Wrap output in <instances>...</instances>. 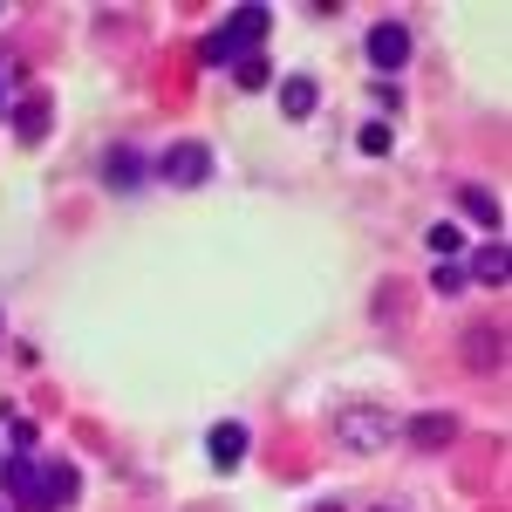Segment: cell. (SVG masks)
<instances>
[{"label":"cell","instance_id":"7402d4cb","mask_svg":"<svg viewBox=\"0 0 512 512\" xmlns=\"http://www.w3.org/2000/svg\"><path fill=\"white\" fill-rule=\"evenodd\" d=\"M0 335H7V315H0Z\"/></svg>","mask_w":512,"mask_h":512},{"label":"cell","instance_id":"7c38bea8","mask_svg":"<svg viewBox=\"0 0 512 512\" xmlns=\"http://www.w3.org/2000/svg\"><path fill=\"white\" fill-rule=\"evenodd\" d=\"M48 117H55V110H48V96H28V103H14V110H7V123H14V137H21V144H41V137H48Z\"/></svg>","mask_w":512,"mask_h":512},{"label":"cell","instance_id":"9a60e30c","mask_svg":"<svg viewBox=\"0 0 512 512\" xmlns=\"http://www.w3.org/2000/svg\"><path fill=\"white\" fill-rule=\"evenodd\" d=\"M390 144H396L390 123H362V137H355V151H362V158H390Z\"/></svg>","mask_w":512,"mask_h":512},{"label":"cell","instance_id":"3957f363","mask_svg":"<svg viewBox=\"0 0 512 512\" xmlns=\"http://www.w3.org/2000/svg\"><path fill=\"white\" fill-rule=\"evenodd\" d=\"M267 21H274V14H267V7H253V0L233 7V14H226V28H212V35L198 41V62H205V69H233V62H246V55L267 41Z\"/></svg>","mask_w":512,"mask_h":512},{"label":"cell","instance_id":"5bb4252c","mask_svg":"<svg viewBox=\"0 0 512 512\" xmlns=\"http://www.w3.org/2000/svg\"><path fill=\"white\" fill-rule=\"evenodd\" d=\"M424 246H431V260H458V253H465V233H458L451 219H437L431 233H424Z\"/></svg>","mask_w":512,"mask_h":512},{"label":"cell","instance_id":"277c9868","mask_svg":"<svg viewBox=\"0 0 512 512\" xmlns=\"http://www.w3.org/2000/svg\"><path fill=\"white\" fill-rule=\"evenodd\" d=\"M151 178H164L171 192H198L212 178V151L198 137H178V144H164L158 158H151Z\"/></svg>","mask_w":512,"mask_h":512},{"label":"cell","instance_id":"52a82bcc","mask_svg":"<svg viewBox=\"0 0 512 512\" xmlns=\"http://www.w3.org/2000/svg\"><path fill=\"white\" fill-rule=\"evenodd\" d=\"M465 362H472L478 376H499L506 369V328H472L465 335Z\"/></svg>","mask_w":512,"mask_h":512},{"label":"cell","instance_id":"e0dca14e","mask_svg":"<svg viewBox=\"0 0 512 512\" xmlns=\"http://www.w3.org/2000/svg\"><path fill=\"white\" fill-rule=\"evenodd\" d=\"M431 294H465V267L437 260V267H431Z\"/></svg>","mask_w":512,"mask_h":512},{"label":"cell","instance_id":"5b68a950","mask_svg":"<svg viewBox=\"0 0 512 512\" xmlns=\"http://www.w3.org/2000/svg\"><path fill=\"white\" fill-rule=\"evenodd\" d=\"M103 185H110V192H144V185H151V158H144L137 144H110V151H103Z\"/></svg>","mask_w":512,"mask_h":512},{"label":"cell","instance_id":"6da1fadb","mask_svg":"<svg viewBox=\"0 0 512 512\" xmlns=\"http://www.w3.org/2000/svg\"><path fill=\"white\" fill-rule=\"evenodd\" d=\"M0 492H7L14 512H55L82 492V478H76V465H62V458L14 451V458H0Z\"/></svg>","mask_w":512,"mask_h":512},{"label":"cell","instance_id":"8992f818","mask_svg":"<svg viewBox=\"0 0 512 512\" xmlns=\"http://www.w3.org/2000/svg\"><path fill=\"white\" fill-rule=\"evenodd\" d=\"M369 62H376V76H396L410 62V28L403 21H376L369 28Z\"/></svg>","mask_w":512,"mask_h":512},{"label":"cell","instance_id":"30bf717a","mask_svg":"<svg viewBox=\"0 0 512 512\" xmlns=\"http://www.w3.org/2000/svg\"><path fill=\"white\" fill-rule=\"evenodd\" d=\"M451 437H458V417H451V410H424V417H410V444H417V451H444Z\"/></svg>","mask_w":512,"mask_h":512},{"label":"cell","instance_id":"d6986e66","mask_svg":"<svg viewBox=\"0 0 512 512\" xmlns=\"http://www.w3.org/2000/svg\"><path fill=\"white\" fill-rule=\"evenodd\" d=\"M315 512H342V499H321V506Z\"/></svg>","mask_w":512,"mask_h":512},{"label":"cell","instance_id":"7a4b0ae2","mask_svg":"<svg viewBox=\"0 0 512 512\" xmlns=\"http://www.w3.org/2000/svg\"><path fill=\"white\" fill-rule=\"evenodd\" d=\"M396 431H403V424H396L383 403H349V410L328 417V437H335L349 458H383V451L396 444Z\"/></svg>","mask_w":512,"mask_h":512},{"label":"cell","instance_id":"4fadbf2b","mask_svg":"<svg viewBox=\"0 0 512 512\" xmlns=\"http://www.w3.org/2000/svg\"><path fill=\"white\" fill-rule=\"evenodd\" d=\"M506 274H512L506 239H485V246L472 253V280H485V287H506Z\"/></svg>","mask_w":512,"mask_h":512},{"label":"cell","instance_id":"ffe728a7","mask_svg":"<svg viewBox=\"0 0 512 512\" xmlns=\"http://www.w3.org/2000/svg\"><path fill=\"white\" fill-rule=\"evenodd\" d=\"M7 110H14V103H7V89H0V117H7Z\"/></svg>","mask_w":512,"mask_h":512},{"label":"cell","instance_id":"9c48e42d","mask_svg":"<svg viewBox=\"0 0 512 512\" xmlns=\"http://www.w3.org/2000/svg\"><path fill=\"white\" fill-rule=\"evenodd\" d=\"M458 212L472 219L478 233H492V239H499V226H506V212H499V198L485 192V185H458Z\"/></svg>","mask_w":512,"mask_h":512},{"label":"cell","instance_id":"44dd1931","mask_svg":"<svg viewBox=\"0 0 512 512\" xmlns=\"http://www.w3.org/2000/svg\"><path fill=\"white\" fill-rule=\"evenodd\" d=\"M376 512H403V506H376Z\"/></svg>","mask_w":512,"mask_h":512},{"label":"cell","instance_id":"8fae6325","mask_svg":"<svg viewBox=\"0 0 512 512\" xmlns=\"http://www.w3.org/2000/svg\"><path fill=\"white\" fill-rule=\"evenodd\" d=\"M315 103H321L315 76H287V82H280V117H287V123H308V117H315Z\"/></svg>","mask_w":512,"mask_h":512},{"label":"cell","instance_id":"ac0fdd59","mask_svg":"<svg viewBox=\"0 0 512 512\" xmlns=\"http://www.w3.org/2000/svg\"><path fill=\"white\" fill-rule=\"evenodd\" d=\"M21 76H28V69H21V55H14V48H0V89H14Z\"/></svg>","mask_w":512,"mask_h":512},{"label":"cell","instance_id":"ba28073f","mask_svg":"<svg viewBox=\"0 0 512 512\" xmlns=\"http://www.w3.org/2000/svg\"><path fill=\"white\" fill-rule=\"evenodd\" d=\"M205 458H212L219 472H239V465H246V424H233V417H226V424H212Z\"/></svg>","mask_w":512,"mask_h":512},{"label":"cell","instance_id":"2e32d148","mask_svg":"<svg viewBox=\"0 0 512 512\" xmlns=\"http://www.w3.org/2000/svg\"><path fill=\"white\" fill-rule=\"evenodd\" d=\"M233 82H239V89H267L274 76H267V62H260V55H246V62H233Z\"/></svg>","mask_w":512,"mask_h":512}]
</instances>
